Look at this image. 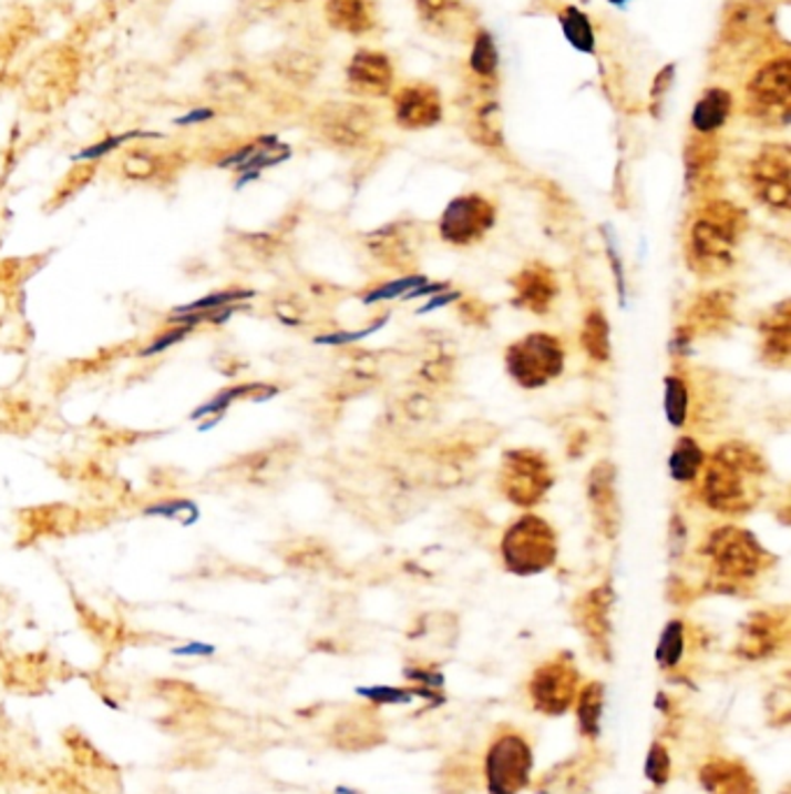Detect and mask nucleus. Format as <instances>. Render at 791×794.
<instances>
[{
  "instance_id": "nucleus-34",
  "label": "nucleus",
  "mask_w": 791,
  "mask_h": 794,
  "mask_svg": "<svg viewBox=\"0 0 791 794\" xmlns=\"http://www.w3.org/2000/svg\"><path fill=\"white\" fill-rule=\"evenodd\" d=\"M717 159V149L710 142V135L691 138L685 149V163H687V182L703 180L706 172H710L712 163Z\"/></svg>"
},
{
  "instance_id": "nucleus-18",
  "label": "nucleus",
  "mask_w": 791,
  "mask_h": 794,
  "mask_svg": "<svg viewBox=\"0 0 791 794\" xmlns=\"http://www.w3.org/2000/svg\"><path fill=\"white\" fill-rule=\"evenodd\" d=\"M587 500L597 528L602 530V535L613 539L617 532H620L623 511L615 486V467L608 460H602L592 467L587 479Z\"/></svg>"
},
{
  "instance_id": "nucleus-45",
  "label": "nucleus",
  "mask_w": 791,
  "mask_h": 794,
  "mask_svg": "<svg viewBox=\"0 0 791 794\" xmlns=\"http://www.w3.org/2000/svg\"><path fill=\"white\" fill-rule=\"evenodd\" d=\"M494 110H497V105H487L476 114V140L485 144H500V126L492 123V116L497 114Z\"/></svg>"
},
{
  "instance_id": "nucleus-12",
  "label": "nucleus",
  "mask_w": 791,
  "mask_h": 794,
  "mask_svg": "<svg viewBox=\"0 0 791 794\" xmlns=\"http://www.w3.org/2000/svg\"><path fill=\"white\" fill-rule=\"evenodd\" d=\"M374 114L364 105L330 103L314 114V129L326 142L341 149H358L374 133Z\"/></svg>"
},
{
  "instance_id": "nucleus-7",
  "label": "nucleus",
  "mask_w": 791,
  "mask_h": 794,
  "mask_svg": "<svg viewBox=\"0 0 791 794\" xmlns=\"http://www.w3.org/2000/svg\"><path fill=\"white\" fill-rule=\"evenodd\" d=\"M508 375L525 388H538L553 381L564 369V349L553 335H530L508 346Z\"/></svg>"
},
{
  "instance_id": "nucleus-43",
  "label": "nucleus",
  "mask_w": 791,
  "mask_h": 794,
  "mask_svg": "<svg viewBox=\"0 0 791 794\" xmlns=\"http://www.w3.org/2000/svg\"><path fill=\"white\" fill-rule=\"evenodd\" d=\"M182 513L201 516V509H197V505L191 502V500H167V502L144 507V516L170 518V520H179V523H182Z\"/></svg>"
},
{
  "instance_id": "nucleus-31",
  "label": "nucleus",
  "mask_w": 791,
  "mask_h": 794,
  "mask_svg": "<svg viewBox=\"0 0 791 794\" xmlns=\"http://www.w3.org/2000/svg\"><path fill=\"white\" fill-rule=\"evenodd\" d=\"M559 27L566 38V42L583 54H595L597 49V35L592 29V21L585 12H581L576 6H566L559 10Z\"/></svg>"
},
{
  "instance_id": "nucleus-10",
  "label": "nucleus",
  "mask_w": 791,
  "mask_h": 794,
  "mask_svg": "<svg viewBox=\"0 0 791 794\" xmlns=\"http://www.w3.org/2000/svg\"><path fill=\"white\" fill-rule=\"evenodd\" d=\"M748 186L761 205L787 212L791 203V154L787 144H769L748 167Z\"/></svg>"
},
{
  "instance_id": "nucleus-38",
  "label": "nucleus",
  "mask_w": 791,
  "mask_h": 794,
  "mask_svg": "<svg viewBox=\"0 0 791 794\" xmlns=\"http://www.w3.org/2000/svg\"><path fill=\"white\" fill-rule=\"evenodd\" d=\"M260 388H265V386H263V384H246V386H233V388H228V390H220L218 395L212 397L209 403L197 407V409L191 414V420H203V418H207V416L226 414V409H228L235 400H239V397H246V395H251L254 400H256V390H260Z\"/></svg>"
},
{
  "instance_id": "nucleus-27",
  "label": "nucleus",
  "mask_w": 791,
  "mask_h": 794,
  "mask_svg": "<svg viewBox=\"0 0 791 794\" xmlns=\"http://www.w3.org/2000/svg\"><path fill=\"white\" fill-rule=\"evenodd\" d=\"M761 352L769 363H787L791 352V314L789 303H780L761 320Z\"/></svg>"
},
{
  "instance_id": "nucleus-5",
  "label": "nucleus",
  "mask_w": 791,
  "mask_h": 794,
  "mask_svg": "<svg viewBox=\"0 0 791 794\" xmlns=\"http://www.w3.org/2000/svg\"><path fill=\"white\" fill-rule=\"evenodd\" d=\"M581 685L583 676L572 653H557L534 669L525 688L530 706L536 713L562 717L574 709Z\"/></svg>"
},
{
  "instance_id": "nucleus-44",
  "label": "nucleus",
  "mask_w": 791,
  "mask_h": 794,
  "mask_svg": "<svg viewBox=\"0 0 791 794\" xmlns=\"http://www.w3.org/2000/svg\"><path fill=\"white\" fill-rule=\"evenodd\" d=\"M193 328L191 326H172L165 335H161V337H156L150 346H146V349L142 352V358H150V356H158V354H163V352H167L170 349V346H175V344H179V342H184L186 337H188V333H191Z\"/></svg>"
},
{
  "instance_id": "nucleus-8",
  "label": "nucleus",
  "mask_w": 791,
  "mask_h": 794,
  "mask_svg": "<svg viewBox=\"0 0 791 794\" xmlns=\"http://www.w3.org/2000/svg\"><path fill=\"white\" fill-rule=\"evenodd\" d=\"M553 486V469L538 451H506L500 469V488L515 507L530 509L538 505Z\"/></svg>"
},
{
  "instance_id": "nucleus-48",
  "label": "nucleus",
  "mask_w": 791,
  "mask_h": 794,
  "mask_svg": "<svg viewBox=\"0 0 791 794\" xmlns=\"http://www.w3.org/2000/svg\"><path fill=\"white\" fill-rule=\"evenodd\" d=\"M239 309H244L242 303L228 305V307H220V309H212V312H205V316H207L205 320H207V324H212V326H224V324H228V320L233 318V314L239 312Z\"/></svg>"
},
{
  "instance_id": "nucleus-13",
  "label": "nucleus",
  "mask_w": 791,
  "mask_h": 794,
  "mask_svg": "<svg viewBox=\"0 0 791 794\" xmlns=\"http://www.w3.org/2000/svg\"><path fill=\"white\" fill-rule=\"evenodd\" d=\"M494 221H497V212H494L492 203L485 201L483 195L472 193L455 197L446 207V212L441 216L439 231L446 242L455 246H469L487 235Z\"/></svg>"
},
{
  "instance_id": "nucleus-23",
  "label": "nucleus",
  "mask_w": 791,
  "mask_h": 794,
  "mask_svg": "<svg viewBox=\"0 0 791 794\" xmlns=\"http://www.w3.org/2000/svg\"><path fill=\"white\" fill-rule=\"evenodd\" d=\"M326 19L346 35H364L377 27L379 12L374 0H326Z\"/></svg>"
},
{
  "instance_id": "nucleus-2",
  "label": "nucleus",
  "mask_w": 791,
  "mask_h": 794,
  "mask_svg": "<svg viewBox=\"0 0 791 794\" xmlns=\"http://www.w3.org/2000/svg\"><path fill=\"white\" fill-rule=\"evenodd\" d=\"M746 231V214L727 201H712L689 228V263L703 277L729 269L738 237Z\"/></svg>"
},
{
  "instance_id": "nucleus-14",
  "label": "nucleus",
  "mask_w": 791,
  "mask_h": 794,
  "mask_svg": "<svg viewBox=\"0 0 791 794\" xmlns=\"http://www.w3.org/2000/svg\"><path fill=\"white\" fill-rule=\"evenodd\" d=\"M602 753L589 746L583 753L564 757L534 785L536 794H595L599 781Z\"/></svg>"
},
{
  "instance_id": "nucleus-26",
  "label": "nucleus",
  "mask_w": 791,
  "mask_h": 794,
  "mask_svg": "<svg viewBox=\"0 0 791 794\" xmlns=\"http://www.w3.org/2000/svg\"><path fill=\"white\" fill-rule=\"evenodd\" d=\"M335 741L343 751H362L381 741V723L372 709H356L335 727Z\"/></svg>"
},
{
  "instance_id": "nucleus-4",
  "label": "nucleus",
  "mask_w": 791,
  "mask_h": 794,
  "mask_svg": "<svg viewBox=\"0 0 791 794\" xmlns=\"http://www.w3.org/2000/svg\"><path fill=\"white\" fill-rule=\"evenodd\" d=\"M483 785L487 794H523L534 778V746L513 725L497 727L483 753Z\"/></svg>"
},
{
  "instance_id": "nucleus-37",
  "label": "nucleus",
  "mask_w": 791,
  "mask_h": 794,
  "mask_svg": "<svg viewBox=\"0 0 791 794\" xmlns=\"http://www.w3.org/2000/svg\"><path fill=\"white\" fill-rule=\"evenodd\" d=\"M418 14L430 27L446 31L462 14V0H415Z\"/></svg>"
},
{
  "instance_id": "nucleus-41",
  "label": "nucleus",
  "mask_w": 791,
  "mask_h": 794,
  "mask_svg": "<svg viewBox=\"0 0 791 794\" xmlns=\"http://www.w3.org/2000/svg\"><path fill=\"white\" fill-rule=\"evenodd\" d=\"M137 138H161L158 133H142V131H131V133H123V135H114V138H107L103 142H97L89 149H84V152H80L75 156V161H97L107 156L110 152H114V149H119L121 144H126L131 140H137Z\"/></svg>"
},
{
  "instance_id": "nucleus-46",
  "label": "nucleus",
  "mask_w": 791,
  "mask_h": 794,
  "mask_svg": "<svg viewBox=\"0 0 791 794\" xmlns=\"http://www.w3.org/2000/svg\"><path fill=\"white\" fill-rule=\"evenodd\" d=\"M674 78H676V65H674V63H669V65L661 68V70L657 72L655 84H653V93H650L653 108H655V110L659 108V101H664V95L669 93V86H671Z\"/></svg>"
},
{
  "instance_id": "nucleus-29",
  "label": "nucleus",
  "mask_w": 791,
  "mask_h": 794,
  "mask_svg": "<svg viewBox=\"0 0 791 794\" xmlns=\"http://www.w3.org/2000/svg\"><path fill=\"white\" fill-rule=\"evenodd\" d=\"M369 252H372L390 269H409L415 261V250L407 235L394 228L379 231L369 237Z\"/></svg>"
},
{
  "instance_id": "nucleus-16",
  "label": "nucleus",
  "mask_w": 791,
  "mask_h": 794,
  "mask_svg": "<svg viewBox=\"0 0 791 794\" xmlns=\"http://www.w3.org/2000/svg\"><path fill=\"white\" fill-rule=\"evenodd\" d=\"M697 783L703 794H761L752 768L738 757L712 755L697 766Z\"/></svg>"
},
{
  "instance_id": "nucleus-28",
  "label": "nucleus",
  "mask_w": 791,
  "mask_h": 794,
  "mask_svg": "<svg viewBox=\"0 0 791 794\" xmlns=\"http://www.w3.org/2000/svg\"><path fill=\"white\" fill-rule=\"evenodd\" d=\"M733 108V98L727 89L712 86L699 98L695 110H691V129L699 135H712L720 131Z\"/></svg>"
},
{
  "instance_id": "nucleus-25",
  "label": "nucleus",
  "mask_w": 791,
  "mask_h": 794,
  "mask_svg": "<svg viewBox=\"0 0 791 794\" xmlns=\"http://www.w3.org/2000/svg\"><path fill=\"white\" fill-rule=\"evenodd\" d=\"M731 295L725 291H712L701 295L687 314L685 330L689 335H712L720 333L731 320Z\"/></svg>"
},
{
  "instance_id": "nucleus-6",
  "label": "nucleus",
  "mask_w": 791,
  "mask_h": 794,
  "mask_svg": "<svg viewBox=\"0 0 791 794\" xmlns=\"http://www.w3.org/2000/svg\"><path fill=\"white\" fill-rule=\"evenodd\" d=\"M502 556L508 572L517 577L538 574L553 567L557 558V539L553 528L538 516H525L506 530Z\"/></svg>"
},
{
  "instance_id": "nucleus-24",
  "label": "nucleus",
  "mask_w": 791,
  "mask_h": 794,
  "mask_svg": "<svg viewBox=\"0 0 791 794\" xmlns=\"http://www.w3.org/2000/svg\"><path fill=\"white\" fill-rule=\"evenodd\" d=\"M572 711L576 713L578 734L589 743V746H597V741L602 739V730H604L606 685L602 681L583 683Z\"/></svg>"
},
{
  "instance_id": "nucleus-42",
  "label": "nucleus",
  "mask_w": 791,
  "mask_h": 794,
  "mask_svg": "<svg viewBox=\"0 0 791 794\" xmlns=\"http://www.w3.org/2000/svg\"><path fill=\"white\" fill-rule=\"evenodd\" d=\"M425 279L423 277H402L398 282L392 284H386L381 288H374L372 293H369L364 297V303H381V301H392V297H400V295H409L413 288L423 286Z\"/></svg>"
},
{
  "instance_id": "nucleus-1",
  "label": "nucleus",
  "mask_w": 791,
  "mask_h": 794,
  "mask_svg": "<svg viewBox=\"0 0 791 794\" xmlns=\"http://www.w3.org/2000/svg\"><path fill=\"white\" fill-rule=\"evenodd\" d=\"M766 465L746 444H725L706 467L703 498L710 509L722 513L750 511L759 495Z\"/></svg>"
},
{
  "instance_id": "nucleus-36",
  "label": "nucleus",
  "mask_w": 791,
  "mask_h": 794,
  "mask_svg": "<svg viewBox=\"0 0 791 794\" xmlns=\"http://www.w3.org/2000/svg\"><path fill=\"white\" fill-rule=\"evenodd\" d=\"M469 68H472V72L479 74V78H483V80H490L497 74V68H500L497 44H494V40L487 31L476 33L472 57H469Z\"/></svg>"
},
{
  "instance_id": "nucleus-33",
  "label": "nucleus",
  "mask_w": 791,
  "mask_h": 794,
  "mask_svg": "<svg viewBox=\"0 0 791 794\" xmlns=\"http://www.w3.org/2000/svg\"><path fill=\"white\" fill-rule=\"evenodd\" d=\"M671 467V477L676 481H691L699 477V471L703 467V451L701 446L691 439V437H680L674 446V454L669 460Z\"/></svg>"
},
{
  "instance_id": "nucleus-32",
  "label": "nucleus",
  "mask_w": 791,
  "mask_h": 794,
  "mask_svg": "<svg viewBox=\"0 0 791 794\" xmlns=\"http://www.w3.org/2000/svg\"><path fill=\"white\" fill-rule=\"evenodd\" d=\"M581 342L585 354L597 360V363H606L610 358V330H608V318L595 309L585 316L583 324V333H581Z\"/></svg>"
},
{
  "instance_id": "nucleus-39",
  "label": "nucleus",
  "mask_w": 791,
  "mask_h": 794,
  "mask_svg": "<svg viewBox=\"0 0 791 794\" xmlns=\"http://www.w3.org/2000/svg\"><path fill=\"white\" fill-rule=\"evenodd\" d=\"M664 409H666V418H669L671 426H676V428L685 426L687 411H689V393H687V386L682 379H678V377L666 379Z\"/></svg>"
},
{
  "instance_id": "nucleus-40",
  "label": "nucleus",
  "mask_w": 791,
  "mask_h": 794,
  "mask_svg": "<svg viewBox=\"0 0 791 794\" xmlns=\"http://www.w3.org/2000/svg\"><path fill=\"white\" fill-rule=\"evenodd\" d=\"M671 772H674V762L669 751H666L661 741H655L646 755V764H643V774H646L648 783H653L659 790L671 781Z\"/></svg>"
},
{
  "instance_id": "nucleus-20",
  "label": "nucleus",
  "mask_w": 791,
  "mask_h": 794,
  "mask_svg": "<svg viewBox=\"0 0 791 794\" xmlns=\"http://www.w3.org/2000/svg\"><path fill=\"white\" fill-rule=\"evenodd\" d=\"M78 68L70 63L63 52H49L42 61H38V68L29 74V98L33 101H65L70 95L72 86H75Z\"/></svg>"
},
{
  "instance_id": "nucleus-3",
  "label": "nucleus",
  "mask_w": 791,
  "mask_h": 794,
  "mask_svg": "<svg viewBox=\"0 0 791 794\" xmlns=\"http://www.w3.org/2000/svg\"><path fill=\"white\" fill-rule=\"evenodd\" d=\"M706 558L710 564V579L717 588L736 592L761 577L771 562L763 546L746 530L725 526L715 530L706 541Z\"/></svg>"
},
{
  "instance_id": "nucleus-47",
  "label": "nucleus",
  "mask_w": 791,
  "mask_h": 794,
  "mask_svg": "<svg viewBox=\"0 0 791 794\" xmlns=\"http://www.w3.org/2000/svg\"><path fill=\"white\" fill-rule=\"evenodd\" d=\"M170 653L175 658H212L216 653V647L205 641H188L182 643V647H175Z\"/></svg>"
},
{
  "instance_id": "nucleus-17",
  "label": "nucleus",
  "mask_w": 791,
  "mask_h": 794,
  "mask_svg": "<svg viewBox=\"0 0 791 794\" xmlns=\"http://www.w3.org/2000/svg\"><path fill=\"white\" fill-rule=\"evenodd\" d=\"M392 112H394V121L407 131L432 129L443 116L441 93L425 82L407 84L394 93Z\"/></svg>"
},
{
  "instance_id": "nucleus-50",
  "label": "nucleus",
  "mask_w": 791,
  "mask_h": 794,
  "mask_svg": "<svg viewBox=\"0 0 791 794\" xmlns=\"http://www.w3.org/2000/svg\"><path fill=\"white\" fill-rule=\"evenodd\" d=\"M608 3H610V6H617V8H620V6L629 3V0H608Z\"/></svg>"
},
{
  "instance_id": "nucleus-22",
  "label": "nucleus",
  "mask_w": 791,
  "mask_h": 794,
  "mask_svg": "<svg viewBox=\"0 0 791 794\" xmlns=\"http://www.w3.org/2000/svg\"><path fill=\"white\" fill-rule=\"evenodd\" d=\"M771 10L763 0H738L731 3L722 21V40L729 47H743L754 38H761L771 27Z\"/></svg>"
},
{
  "instance_id": "nucleus-15",
  "label": "nucleus",
  "mask_w": 791,
  "mask_h": 794,
  "mask_svg": "<svg viewBox=\"0 0 791 794\" xmlns=\"http://www.w3.org/2000/svg\"><path fill=\"white\" fill-rule=\"evenodd\" d=\"M613 602L615 594L608 586H599L585 592L574 604V623L589 643L592 653L602 660H610V637H613Z\"/></svg>"
},
{
  "instance_id": "nucleus-19",
  "label": "nucleus",
  "mask_w": 791,
  "mask_h": 794,
  "mask_svg": "<svg viewBox=\"0 0 791 794\" xmlns=\"http://www.w3.org/2000/svg\"><path fill=\"white\" fill-rule=\"evenodd\" d=\"M346 82L349 89L360 95H388L394 82V68L383 52L374 49H360L346 68Z\"/></svg>"
},
{
  "instance_id": "nucleus-11",
  "label": "nucleus",
  "mask_w": 791,
  "mask_h": 794,
  "mask_svg": "<svg viewBox=\"0 0 791 794\" xmlns=\"http://www.w3.org/2000/svg\"><path fill=\"white\" fill-rule=\"evenodd\" d=\"M789 643L787 609H761L740 625L736 655L746 662H763L778 658Z\"/></svg>"
},
{
  "instance_id": "nucleus-30",
  "label": "nucleus",
  "mask_w": 791,
  "mask_h": 794,
  "mask_svg": "<svg viewBox=\"0 0 791 794\" xmlns=\"http://www.w3.org/2000/svg\"><path fill=\"white\" fill-rule=\"evenodd\" d=\"M687 647H689V632L685 620L676 618L671 623H666L655 651L659 669H664V672H678V669L685 664Z\"/></svg>"
},
{
  "instance_id": "nucleus-21",
  "label": "nucleus",
  "mask_w": 791,
  "mask_h": 794,
  "mask_svg": "<svg viewBox=\"0 0 791 794\" xmlns=\"http://www.w3.org/2000/svg\"><path fill=\"white\" fill-rule=\"evenodd\" d=\"M511 284L515 291L513 303L517 307H525V309L534 312V314H546L553 307L557 291H559L553 269L541 265V263H532V265L523 267L513 277Z\"/></svg>"
},
{
  "instance_id": "nucleus-35",
  "label": "nucleus",
  "mask_w": 791,
  "mask_h": 794,
  "mask_svg": "<svg viewBox=\"0 0 791 794\" xmlns=\"http://www.w3.org/2000/svg\"><path fill=\"white\" fill-rule=\"evenodd\" d=\"M256 295V291L249 288H226V291H216L212 295L201 297V301L182 305L172 309V316H184V314H203V312H212V309H220L228 305H237V303H246L251 301Z\"/></svg>"
},
{
  "instance_id": "nucleus-9",
  "label": "nucleus",
  "mask_w": 791,
  "mask_h": 794,
  "mask_svg": "<svg viewBox=\"0 0 791 794\" xmlns=\"http://www.w3.org/2000/svg\"><path fill=\"white\" fill-rule=\"evenodd\" d=\"M746 108L766 123H787L791 108V61L787 54L766 61L746 86Z\"/></svg>"
},
{
  "instance_id": "nucleus-49",
  "label": "nucleus",
  "mask_w": 791,
  "mask_h": 794,
  "mask_svg": "<svg viewBox=\"0 0 791 794\" xmlns=\"http://www.w3.org/2000/svg\"><path fill=\"white\" fill-rule=\"evenodd\" d=\"M212 116H214L212 110H195V112L177 119V123H179V126H191V123H201V121H207Z\"/></svg>"
}]
</instances>
